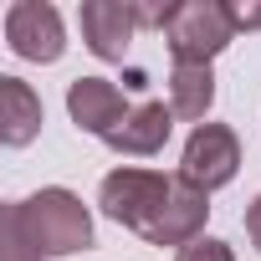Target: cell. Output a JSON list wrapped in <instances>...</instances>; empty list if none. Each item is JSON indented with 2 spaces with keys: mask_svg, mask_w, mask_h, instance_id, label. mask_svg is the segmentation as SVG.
<instances>
[{
  "mask_svg": "<svg viewBox=\"0 0 261 261\" xmlns=\"http://www.w3.org/2000/svg\"><path fill=\"white\" fill-rule=\"evenodd\" d=\"M246 236H251V246L261 251V195L246 205Z\"/></svg>",
  "mask_w": 261,
  "mask_h": 261,
  "instance_id": "obj_14",
  "label": "cell"
},
{
  "mask_svg": "<svg viewBox=\"0 0 261 261\" xmlns=\"http://www.w3.org/2000/svg\"><path fill=\"white\" fill-rule=\"evenodd\" d=\"M67 113H72V123L82 128V134H92V139L108 144L134 108H128V97H123L108 77H77V82L67 87Z\"/></svg>",
  "mask_w": 261,
  "mask_h": 261,
  "instance_id": "obj_7",
  "label": "cell"
},
{
  "mask_svg": "<svg viewBox=\"0 0 261 261\" xmlns=\"http://www.w3.org/2000/svg\"><path fill=\"white\" fill-rule=\"evenodd\" d=\"M6 215L16 220L21 241L36 256H77V251L92 246V215L62 185H46V190L26 195L21 205H6Z\"/></svg>",
  "mask_w": 261,
  "mask_h": 261,
  "instance_id": "obj_2",
  "label": "cell"
},
{
  "mask_svg": "<svg viewBox=\"0 0 261 261\" xmlns=\"http://www.w3.org/2000/svg\"><path fill=\"white\" fill-rule=\"evenodd\" d=\"M230 36H236V26H230L220 0H179L169 26H164L174 67H210L230 46Z\"/></svg>",
  "mask_w": 261,
  "mask_h": 261,
  "instance_id": "obj_3",
  "label": "cell"
},
{
  "mask_svg": "<svg viewBox=\"0 0 261 261\" xmlns=\"http://www.w3.org/2000/svg\"><path fill=\"white\" fill-rule=\"evenodd\" d=\"M77 21H82V41H87L92 57L123 62L128 41H134V31H139V6L134 0H82Z\"/></svg>",
  "mask_w": 261,
  "mask_h": 261,
  "instance_id": "obj_6",
  "label": "cell"
},
{
  "mask_svg": "<svg viewBox=\"0 0 261 261\" xmlns=\"http://www.w3.org/2000/svg\"><path fill=\"white\" fill-rule=\"evenodd\" d=\"M174 261H236V256H230V246H225V241H215V236H200V241L179 246V256H174Z\"/></svg>",
  "mask_w": 261,
  "mask_h": 261,
  "instance_id": "obj_12",
  "label": "cell"
},
{
  "mask_svg": "<svg viewBox=\"0 0 261 261\" xmlns=\"http://www.w3.org/2000/svg\"><path fill=\"white\" fill-rule=\"evenodd\" d=\"M241 169V139H236V128L230 123H200L190 144H185V159H179V174L195 185V190H220L230 185Z\"/></svg>",
  "mask_w": 261,
  "mask_h": 261,
  "instance_id": "obj_4",
  "label": "cell"
},
{
  "mask_svg": "<svg viewBox=\"0 0 261 261\" xmlns=\"http://www.w3.org/2000/svg\"><path fill=\"white\" fill-rule=\"evenodd\" d=\"M169 134H174V108H164V102H139L134 113L123 118V128L108 139V149L149 159V154H159V149L169 144Z\"/></svg>",
  "mask_w": 261,
  "mask_h": 261,
  "instance_id": "obj_8",
  "label": "cell"
},
{
  "mask_svg": "<svg viewBox=\"0 0 261 261\" xmlns=\"http://www.w3.org/2000/svg\"><path fill=\"white\" fill-rule=\"evenodd\" d=\"M225 16H230L236 31H261V6H241V0H230Z\"/></svg>",
  "mask_w": 261,
  "mask_h": 261,
  "instance_id": "obj_13",
  "label": "cell"
},
{
  "mask_svg": "<svg viewBox=\"0 0 261 261\" xmlns=\"http://www.w3.org/2000/svg\"><path fill=\"white\" fill-rule=\"evenodd\" d=\"M0 261H46V256H36V251L21 241V230H16L11 215H0Z\"/></svg>",
  "mask_w": 261,
  "mask_h": 261,
  "instance_id": "obj_11",
  "label": "cell"
},
{
  "mask_svg": "<svg viewBox=\"0 0 261 261\" xmlns=\"http://www.w3.org/2000/svg\"><path fill=\"white\" fill-rule=\"evenodd\" d=\"M41 134V97L21 77H0V144L26 149Z\"/></svg>",
  "mask_w": 261,
  "mask_h": 261,
  "instance_id": "obj_9",
  "label": "cell"
},
{
  "mask_svg": "<svg viewBox=\"0 0 261 261\" xmlns=\"http://www.w3.org/2000/svg\"><path fill=\"white\" fill-rule=\"evenodd\" d=\"M97 205L108 220L139 230L149 246H190L205 236V220H210L205 190H195L185 174H159L139 164L113 169L97 190Z\"/></svg>",
  "mask_w": 261,
  "mask_h": 261,
  "instance_id": "obj_1",
  "label": "cell"
},
{
  "mask_svg": "<svg viewBox=\"0 0 261 261\" xmlns=\"http://www.w3.org/2000/svg\"><path fill=\"white\" fill-rule=\"evenodd\" d=\"M210 102H215V72L210 67H174L169 72V108H174V118H190L200 128Z\"/></svg>",
  "mask_w": 261,
  "mask_h": 261,
  "instance_id": "obj_10",
  "label": "cell"
},
{
  "mask_svg": "<svg viewBox=\"0 0 261 261\" xmlns=\"http://www.w3.org/2000/svg\"><path fill=\"white\" fill-rule=\"evenodd\" d=\"M6 41L26 62H57L67 51V31H62L57 6H46V0H16L6 11Z\"/></svg>",
  "mask_w": 261,
  "mask_h": 261,
  "instance_id": "obj_5",
  "label": "cell"
}]
</instances>
